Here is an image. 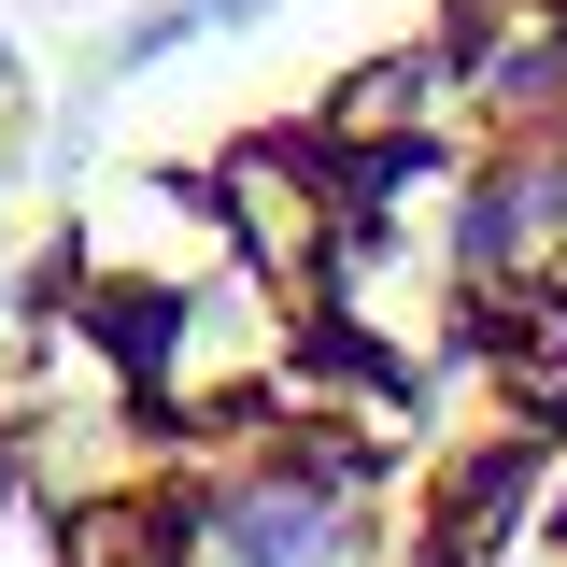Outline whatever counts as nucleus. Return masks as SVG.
Masks as SVG:
<instances>
[{
    "label": "nucleus",
    "mask_w": 567,
    "mask_h": 567,
    "mask_svg": "<svg viewBox=\"0 0 567 567\" xmlns=\"http://www.w3.org/2000/svg\"><path fill=\"white\" fill-rule=\"evenodd\" d=\"M0 567H567V0H383L0 270Z\"/></svg>",
    "instance_id": "f257e3e1"
}]
</instances>
